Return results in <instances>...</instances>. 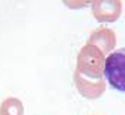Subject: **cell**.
I'll list each match as a JSON object with an SVG mask.
<instances>
[{
  "label": "cell",
  "instance_id": "obj_1",
  "mask_svg": "<svg viewBox=\"0 0 125 115\" xmlns=\"http://www.w3.org/2000/svg\"><path fill=\"white\" fill-rule=\"evenodd\" d=\"M105 70V55L100 48L87 43L77 55V71L87 80H102Z\"/></svg>",
  "mask_w": 125,
  "mask_h": 115
},
{
  "label": "cell",
  "instance_id": "obj_2",
  "mask_svg": "<svg viewBox=\"0 0 125 115\" xmlns=\"http://www.w3.org/2000/svg\"><path fill=\"white\" fill-rule=\"evenodd\" d=\"M104 77L114 90L125 94V48L115 50L105 57Z\"/></svg>",
  "mask_w": 125,
  "mask_h": 115
},
{
  "label": "cell",
  "instance_id": "obj_3",
  "mask_svg": "<svg viewBox=\"0 0 125 115\" xmlns=\"http://www.w3.org/2000/svg\"><path fill=\"white\" fill-rule=\"evenodd\" d=\"M94 19L100 23L117 21L122 13V3L119 0H97L91 3Z\"/></svg>",
  "mask_w": 125,
  "mask_h": 115
},
{
  "label": "cell",
  "instance_id": "obj_4",
  "mask_svg": "<svg viewBox=\"0 0 125 115\" xmlns=\"http://www.w3.org/2000/svg\"><path fill=\"white\" fill-rule=\"evenodd\" d=\"M73 78H74V84H75L77 91L84 98L97 100L105 92V88H107L105 78H102V80H87L83 75H80L77 71H74Z\"/></svg>",
  "mask_w": 125,
  "mask_h": 115
},
{
  "label": "cell",
  "instance_id": "obj_5",
  "mask_svg": "<svg viewBox=\"0 0 125 115\" xmlns=\"http://www.w3.org/2000/svg\"><path fill=\"white\" fill-rule=\"evenodd\" d=\"M88 44L95 46L104 53V55H107L112 53V50L117 46V36L114 30H111L108 27H98L90 34Z\"/></svg>",
  "mask_w": 125,
  "mask_h": 115
},
{
  "label": "cell",
  "instance_id": "obj_6",
  "mask_svg": "<svg viewBox=\"0 0 125 115\" xmlns=\"http://www.w3.org/2000/svg\"><path fill=\"white\" fill-rule=\"evenodd\" d=\"M0 115H24L23 102L16 97H7L0 104Z\"/></svg>",
  "mask_w": 125,
  "mask_h": 115
}]
</instances>
